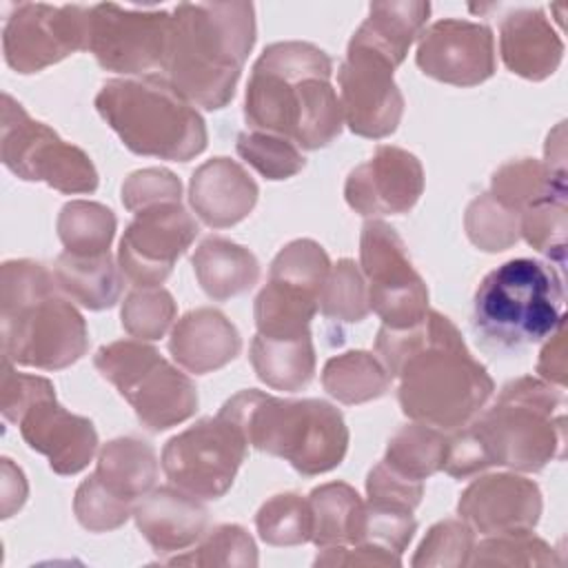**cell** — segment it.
<instances>
[{
	"mask_svg": "<svg viewBox=\"0 0 568 568\" xmlns=\"http://www.w3.org/2000/svg\"><path fill=\"white\" fill-rule=\"evenodd\" d=\"M544 164L557 173L566 175V133H564V122H559L546 140V160Z\"/></svg>",
	"mask_w": 568,
	"mask_h": 568,
	"instance_id": "11a10c76",
	"label": "cell"
},
{
	"mask_svg": "<svg viewBox=\"0 0 568 568\" xmlns=\"http://www.w3.org/2000/svg\"><path fill=\"white\" fill-rule=\"evenodd\" d=\"M235 149L237 155L266 180H288L306 164L300 146L275 133L251 129L242 131L237 135Z\"/></svg>",
	"mask_w": 568,
	"mask_h": 568,
	"instance_id": "ab89813d",
	"label": "cell"
},
{
	"mask_svg": "<svg viewBox=\"0 0 568 568\" xmlns=\"http://www.w3.org/2000/svg\"><path fill=\"white\" fill-rule=\"evenodd\" d=\"M2 357L40 371H62L89 348L80 311L58 291L0 308Z\"/></svg>",
	"mask_w": 568,
	"mask_h": 568,
	"instance_id": "30bf717a",
	"label": "cell"
},
{
	"mask_svg": "<svg viewBox=\"0 0 568 568\" xmlns=\"http://www.w3.org/2000/svg\"><path fill=\"white\" fill-rule=\"evenodd\" d=\"M320 311L337 322H362L368 315V288L353 260L342 257L331 266L320 293Z\"/></svg>",
	"mask_w": 568,
	"mask_h": 568,
	"instance_id": "f35d334b",
	"label": "cell"
},
{
	"mask_svg": "<svg viewBox=\"0 0 568 568\" xmlns=\"http://www.w3.org/2000/svg\"><path fill=\"white\" fill-rule=\"evenodd\" d=\"M246 450L242 430L217 413L197 419L164 444L162 470L171 486L202 501L220 499L233 486Z\"/></svg>",
	"mask_w": 568,
	"mask_h": 568,
	"instance_id": "8fae6325",
	"label": "cell"
},
{
	"mask_svg": "<svg viewBox=\"0 0 568 568\" xmlns=\"http://www.w3.org/2000/svg\"><path fill=\"white\" fill-rule=\"evenodd\" d=\"M115 226V213L109 206L91 200L67 202L60 209L55 222V231L64 251L75 255L109 253Z\"/></svg>",
	"mask_w": 568,
	"mask_h": 568,
	"instance_id": "836d02e7",
	"label": "cell"
},
{
	"mask_svg": "<svg viewBox=\"0 0 568 568\" xmlns=\"http://www.w3.org/2000/svg\"><path fill=\"white\" fill-rule=\"evenodd\" d=\"M313 564L315 566H399L402 555H395L373 544L328 546V548H320Z\"/></svg>",
	"mask_w": 568,
	"mask_h": 568,
	"instance_id": "816d5d0a",
	"label": "cell"
},
{
	"mask_svg": "<svg viewBox=\"0 0 568 568\" xmlns=\"http://www.w3.org/2000/svg\"><path fill=\"white\" fill-rule=\"evenodd\" d=\"M546 346L539 353L537 362V373L544 382L564 388L566 386V324L561 322L548 337Z\"/></svg>",
	"mask_w": 568,
	"mask_h": 568,
	"instance_id": "f5cc1de1",
	"label": "cell"
},
{
	"mask_svg": "<svg viewBox=\"0 0 568 568\" xmlns=\"http://www.w3.org/2000/svg\"><path fill=\"white\" fill-rule=\"evenodd\" d=\"M417 530V521L413 510L393 506V504H364V526H362V541L386 548L395 555H402L410 544Z\"/></svg>",
	"mask_w": 568,
	"mask_h": 568,
	"instance_id": "7dc6e473",
	"label": "cell"
},
{
	"mask_svg": "<svg viewBox=\"0 0 568 568\" xmlns=\"http://www.w3.org/2000/svg\"><path fill=\"white\" fill-rule=\"evenodd\" d=\"M27 499V479L20 468L11 464V459H2V517H11L13 510H20V506Z\"/></svg>",
	"mask_w": 568,
	"mask_h": 568,
	"instance_id": "db71d44e",
	"label": "cell"
},
{
	"mask_svg": "<svg viewBox=\"0 0 568 568\" xmlns=\"http://www.w3.org/2000/svg\"><path fill=\"white\" fill-rule=\"evenodd\" d=\"M464 229L479 251L499 253L519 240V213L499 204L490 193H481L468 204Z\"/></svg>",
	"mask_w": 568,
	"mask_h": 568,
	"instance_id": "60d3db41",
	"label": "cell"
},
{
	"mask_svg": "<svg viewBox=\"0 0 568 568\" xmlns=\"http://www.w3.org/2000/svg\"><path fill=\"white\" fill-rule=\"evenodd\" d=\"M422 193V162L406 149L390 144H379L371 160L348 173L344 184L346 204L364 217L408 213Z\"/></svg>",
	"mask_w": 568,
	"mask_h": 568,
	"instance_id": "ac0fdd59",
	"label": "cell"
},
{
	"mask_svg": "<svg viewBox=\"0 0 568 568\" xmlns=\"http://www.w3.org/2000/svg\"><path fill=\"white\" fill-rule=\"evenodd\" d=\"M171 566H257L253 537L237 524H220L204 532L193 550L166 559Z\"/></svg>",
	"mask_w": 568,
	"mask_h": 568,
	"instance_id": "8d00e7d4",
	"label": "cell"
},
{
	"mask_svg": "<svg viewBox=\"0 0 568 568\" xmlns=\"http://www.w3.org/2000/svg\"><path fill=\"white\" fill-rule=\"evenodd\" d=\"M248 359L257 379L273 390H302L315 375V348L311 335L282 339L255 333Z\"/></svg>",
	"mask_w": 568,
	"mask_h": 568,
	"instance_id": "f546056e",
	"label": "cell"
},
{
	"mask_svg": "<svg viewBox=\"0 0 568 568\" xmlns=\"http://www.w3.org/2000/svg\"><path fill=\"white\" fill-rule=\"evenodd\" d=\"M428 16L430 4L422 0L373 2L368 18L357 27L351 40L382 53L399 67L410 44L422 36Z\"/></svg>",
	"mask_w": 568,
	"mask_h": 568,
	"instance_id": "484cf974",
	"label": "cell"
},
{
	"mask_svg": "<svg viewBox=\"0 0 568 568\" xmlns=\"http://www.w3.org/2000/svg\"><path fill=\"white\" fill-rule=\"evenodd\" d=\"M87 4L22 2L13 7L2 29L4 62L27 75L38 73L89 44Z\"/></svg>",
	"mask_w": 568,
	"mask_h": 568,
	"instance_id": "5bb4252c",
	"label": "cell"
},
{
	"mask_svg": "<svg viewBox=\"0 0 568 568\" xmlns=\"http://www.w3.org/2000/svg\"><path fill=\"white\" fill-rule=\"evenodd\" d=\"M320 308V293L293 282L268 277L253 304L257 335L304 337L311 335V320Z\"/></svg>",
	"mask_w": 568,
	"mask_h": 568,
	"instance_id": "f1b7e54d",
	"label": "cell"
},
{
	"mask_svg": "<svg viewBox=\"0 0 568 568\" xmlns=\"http://www.w3.org/2000/svg\"><path fill=\"white\" fill-rule=\"evenodd\" d=\"M191 264L197 284L215 302L242 295L260 280L257 257L246 246L220 235L202 240L191 257Z\"/></svg>",
	"mask_w": 568,
	"mask_h": 568,
	"instance_id": "d4e9b609",
	"label": "cell"
},
{
	"mask_svg": "<svg viewBox=\"0 0 568 568\" xmlns=\"http://www.w3.org/2000/svg\"><path fill=\"white\" fill-rule=\"evenodd\" d=\"M564 322V284L539 260L517 257L493 268L473 297V328L495 348H521L546 339Z\"/></svg>",
	"mask_w": 568,
	"mask_h": 568,
	"instance_id": "52a82bcc",
	"label": "cell"
},
{
	"mask_svg": "<svg viewBox=\"0 0 568 568\" xmlns=\"http://www.w3.org/2000/svg\"><path fill=\"white\" fill-rule=\"evenodd\" d=\"M158 457L149 442L138 437H115L98 450L93 475L118 497L135 504L155 488Z\"/></svg>",
	"mask_w": 568,
	"mask_h": 568,
	"instance_id": "83f0119b",
	"label": "cell"
},
{
	"mask_svg": "<svg viewBox=\"0 0 568 568\" xmlns=\"http://www.w3.org/2000/svg\"><path fill=\"white\" fill-rule=\"evenodd\" d=\"M93 366L131 404L142 426L153 433L178 426L197 410L193 379L142 339H118L100 346Z\"/></svg>",
	"mask_w": 568,
	"mask_h": 568,
	"instance_id": "ba28073f",
	"label": "cell"
},
{
	"mask_svg": "<svg viewBox=\"0 0 568 568\" xmlns=\"http://www.w3.org/2000/svg\"><path fill=\"white\" fill-rule=\"evenodd\" d=\"M27 446L49 459L58 475H78L98 450V430L89 417L58 404L55 393L33 402L16 424Z\"/></svg>",
	"mask_w": 568,
	"mask_h": 568,
	"instance_id": "ffe728a7",
	"label": "cell"
},
{
	"mask_svg": "<svg viewBox=\"0 0 568 568\" xmlns=\"http://www.w3.org/2000/svg\"><path fill=\"white\" fill-rule=\"evenodd\" d=\"M331 73L333 60L311 42L268 44L246 82V124L251 131L282 135L306 151L328 146L344 126Z\"/></svg>",
	"mask_w": 568,
	"mask_h": 568,
	"instance_id": "3957f363",
	"label": "cell"
},
{
	"mask_svg": "<svg viewBox=\"0 0 568 568\" xmlns=\"http://www.w3.org/2000/svg\"><path fill=\"white\" fill-rule=\"evenodd\" d=\"M395 69L382 53L353 40L348 42L346 58L337 71V98L344 124L355 135L382 140L395 133L404 113V95L393 80Z\"/></svg>",
	"mask_w": 568,
	"mask_h": 568,
	"instance_id": "9a60e30c",
	"label": "cell"
},
{
	"mask_svg": "<svg viewBox=\"0 0 568 568\" xmlns=\"http://www.w3.org/2000/svg\"><path fill=\"white\" fill-rule=\"evenodd\" d=\"M499 204L515 213H524L528 206L550 200L566 197V175L552 173L544 162L532 158L510 160L501 164L490 178L488 191Z\"/></svg>",
	"mask_w": 568,
	"mask_h": 568,
	"instance_id": "1f68e13d",
	"label": "cell"
},
{
	"mask_svg": "<svg viewBox=\"0 0 568 568\" xmlns=\"http://www.w3.org/2000/svg\"><path fill=\"white\" fill-rule=\"evenodd\" d=\"M331 260L322 244L308 237H300L280 248V253L271 262L268 277L293 282L315 293H322Z\"/></svg>",
	"mask_w": 568,
	"mask_h": 568,
	"instance_id": "bcb514c9",
	"label": "cell"
},
{
	"mask_svg": "<svg viewBox=\"0 0 568 568\" xmlns=\"http://www.w3.org/2000/svg\"><path fill=\"white\" fill-rule=\"evenodd\" d=\"M499 53L508 71L541 82L564 58V40L541 9H515L499 24Z\"/></svg>",
	"mask_w": 568,
	"mask_h": 568,
	"instance_id": "cb8c5ba5",
	"label": "cell"
},
{
	"mask_svg": "<svg viewBox=\"0 0 568 568\" xmlns=\"http://www.w3.org/2000/svg\"><path fill=\"white\" fill-rule=\"evenodd\" d=\"M448 437L442 470L455 479L473 477L490 466L537 473L564 457V388L524 375L508 382L497 402Z\"/></svg>",
	"mask_w": 568,
	"mask_h": 568,
	"instance_id": "7a4b0ae2",
	"label": "cell"
},
{
	"mask_svg": "<svg viewBox=\"0 0 568 568\" xmlns=\"http://www.w3.org/2000/svg\"><path fill=\"white\" fill-rule=\"evenodd\" d=\"M164 202H182V182L169 169H140L122 182V204L131 213Z\"/></svg>",
	"mask_w": 568,
	"mask_h": 568,
	"instance_id": "c3c4849f",
	"label": "cell"
},
{
	"mask_svg": "<svg viewBox=\"0 0 568 568\" xmlns=\"http://www.w3.org/2000/svg\"><path fill=\"white\" fill-rule=\"evenodd\" d=\"M133 519L155 555H178L202 539L209 513L202 499L175 486H162L135 501Z\"/></svg>",
	"mask_w": 568,
	"mask_h": 568,
	"instance_id": "44dd1931",
	"label": "cell"
},
{
	"mask_svg": "<svg viewBox=\"0 0 568 568\" xmlns=\"http://www.w3.org/2000/svg\"><path fill=\"white\" fill-rule=\"evenodd\" d=\"M415 62L424 75L437 82L477 87L495 73L493 31L470 20H437L422 31Z\"/></svg>",
	"mask_w": 568,
	"mask_h": 568,
	"instance_id": "e0dca14e",
	"label": "cell"
},
{
	"mask_svg": "<svg viewBox=\"0 0 568 568\" xmlns=\"http://www.w3.org/2000/svg\"><path fill=\"white\" fill-rule=\"evenodd\" d=\"M390 373L382 359L368 351H348L331 357L322 368L324 390L342 404H366L386 395Z\"/></svg>",
	"mask_w": 568,
	"mask_h": 568,
	"instance_id": "d6a6232c",
	"label": "cell"
},
{
	"mask_svg": "<svg viewBox=\"0 0 568 568\" xmlns=\"http://www.w3.org/2000/svg\"><path fill=\"white\" fill-rule=\"evenodd\" d=\"M55 393L53 384L40 375L18 373L13 362L2 357V375H0V410L2 417L11 424H18L20 415L40 397Z\"/></svg>",
	"mask_w": 568,
	"mask_h": 568,
	"instance_id": "681fc988",
	"label": "cell"
},
{
	"mask_svg": "<svg viewBox=\"0 0 568 568\" xmlns=\"http://www.w3.org/2000/svg\"><path fill=\"white\" fill-rule=\"evenodd\" d=\"M475 548V537L473 528L459 517H448L437 521L422 544L417 546V552L413 557L415 568H426V566H466L470 564V555Z\"/></svg>",
	"mask_w": 568,
	"mask_h": 568,
	"instance_id": "ee69618b",
	"label": "cell"
},
{
	"mask_svg": "<svg viewBox=\"0 0 568 568\" xmlns=\"http://www.w3.org/2000/svg\"><path fill=\"white\" fill-rule=\"evenodd\" d=\"M359 266L368 280V306L388 328H406L428 311V286L413 268L404 240L382 222L368 220L359 235Z\"/></svg>",
	"mask_w": 568,
	"mask_h": 568,
	"instance_id": "4fadbf2b",
	"label": "cell"
},
{
	"mask_svg": "<svg viewBox=\"0 0 568 568\" xmlns=\"http://www.w3.org/2000/svg\"><path fill=\"white\" fill-rule=\"evenodd\" d=\"M131 501L113 495L93 473L75 488L73 513L89 532H109L133 517Z\"/></svg>",
	"mask_w": 568,
	"mask_h": 568,
	"instance_id": "f6af8a7d",
	"label": "cell"
},
{
	"mask_svg": "<svg viewBox=\"0 0 568 568\" xmlns=\"http://www.w3.org/2000/svg\"><path fill=\"white\" fill-rule=\"evenodd\" d=\"M308 506L313 515L311 541L317 548L355 546L362 541L364 501L357 490L344 481H328L311 490Z\"/></svg>",
	"mask_w": 568,
	"mask_h": 568,
	"instance_id": "4dcf8cb0",
	"label": "cell"
},
{
	"mask_svg": "<svg viewBox=\"0 0 568 568\" xmlns=\"http://www.w3.org/2000/svg\"><path fill=\"white\" fill-rule=\"evenodd\" d=\"M473 566H559L555 548L528 532L488 535L473 548Z\"/></svg>",
	"mask_w": 568,
	"mask_h": 568,
	"instance_id": "b9f144b4",
	"label": "cell"
},
{
	"mask_svg": "<svg viewBox=\"0 0 568 568\" xmlns=\"http://www.w3.org/2000/svg\"><path fill=\"white\" fill-rule=\"evenodd\" d=\"M173 16L166 9H131L115 2L91 4L89 44L98 64L124 75L164 71Z\"/></svg>",
	"mask_w": 568,
	"mask_h": 568,
	"instance_id": "7c38bea8",
	"label": "cell"
},
{
	"mask_svg": "<svg viewBox=\"0 0 568 568\" xmlns=\"http://www.w3.org/2000/svg\"><path fill=\"white\" fill-rule=\"evenodd\" d=\"M257 195L255 180L231 158L206 160L189 182L191 209L211 229H226L248 217Z\"/></svg>",
	"mask_w": 568,
	"mask_h": 568,
	"instance_id": "7402d4cb",
	"label": "cell"
},
{
	"mask_svg": "<svg viewBox=\"0 0 568 568\" xmlns=\"http://www.w3.org/2000/svg\"><path fill=\"white\" fill-rule=\"evenodd\" d=\"M171 16L166 80L195 106H226L255 44V7L242 0L180 2Z\"/></svg>",
	"mask_w": 568,
	"mask_h": 568,
	"instance_id": "277c9868",
	"label": "cell"
},
{
	"mask_svg": "<svg viewBox=\"0 0 568 568\" xmlns=\"http://www.w3.org/2000/svg\"><path fill=\"white\" fill-rule=\"evenodd\" d=\"M448 450V437L444 430L413 422L402 426L386 446V455L382 462H386L397 473L424 481L437 470H442L444 459Z\"/></svg>",
	"mask_w": 568,
	"mask_h": 568,
	"instance_id": "e575fe53",
	"label": "cell"
},
{
	"mask_svg": "<svg viewBox=\"0 0 568 568\" xmlns=\"http://www.w3.org/2000/svg\"><path fill=\"white\" fill-rule=\"evenodd\" d=\"M0 158L20 180L44 182L67 195L98 189L91 158L80 146L64 142L44 122L33 120L9 93H2Z\"/></svg>",
	"mask_w": 568,
	"mask_h": 568,
	"instance_id": "9c48e42d",
	"label": "cell"
},
{
	"mask_svg": "<svg viewBox=\"0 0 568 568\" xmlns=\"http://www.w3.org/2000/svg\"><path fill=\"white\" fill-rule=\"evenodd\" d=\"M120 237L118 266L133 286H160L197 235V222L182 202H164L133 213Z\"/></svg>",
	"mask_w": 568,
	"mask_h": 568,
	"instance_id": "2e32d148",
	"label": "cell"
},
{
	"mask_svg": "<svg viewBox=\"0 0 568 568\" xmlns=\"http://www.w3.org/2000/svg\"><path fill=\"white\" fill-rule=\"evenodd\" d=\"M459 517L481 535L528 532L541 517V490L515 473L475 479L457 501Z\"/></svg>",
	"mask_w": 568,
	"mask_h": 568,
	"instance_id": "d6986e66",
	"label": "cell"
},
{
	"mask_svg": "<svg viewBox=\"0 0 568 568\" xmlns=\"http://www.w3.org/2000/svg\"><path fill=\"white\" fill-rule=\"evenodd\" d=\"M255 528L268 546H300L311 541L313 515L308 499L297 493L273 495L260 506Z\"/></svg>",
	"mask_w": 568,
	"mask_h": 568,
	"instance_id": "d590c367",
	"label": "cell"
},
{
	"mask_svg": "<svg viewBox=\"0 0 568 568\" xmlns=\"http://www.w3.org/2000/svg\"><path fill=\"white\" fill-rule=\"evenodd\" d=\"M566 197H550L519 215V235L548 260L566 262Z\"/></svg>",
	"mask_w": 568,
	"mask_h": 568,
	"instance_id": "7bdbcfd3",
	"label": "cell"
},
{
	"mask_svg": "<svg viewBox=\"0 0 568 568\" xmlns=\"http://www.w3.org/2000/svg\"><path fill=\"white\" fill-rule=\"evenodd\" d=\"M169 351L186 373L206 375L224 368L240 355L242 337L222 311L202 306L175 322L169 337Z\"/></svg>",
	"mask_w": 568,
	"mask_h": 568,
	"instance_id": "603a6c76",
	"label": "cell"
},
{
	"mask_svg": "<svg viewBox=\"0 0 568 568\" xmlns=\"http://www.w3.org/2000/svg\"><path fill=\"white\" fill-rule=\"evenodd\" d=\"M175 300L162 286H135L122 302V328L142 342L164 337L175 320Z\"/></svg>",
	"mask_w": 568,
	"mask_h": 568,
	"instance_id": "74e56055",
	"label": "cell"
},
{
	"mask_svg": "<svg viewBox=\"0 0 568 568\" xmlns=\"http://www.w3.org/2000/svg\"><path fill=\"white\" fill-rule=\"evenodd\" d=\"M58 288L89 311L111 308L120 295L124 275L111 253L75 255L60 253L53 264Z\"/></svg>",
	"mask_w": 568,
	"mask_h": 568,
	"instance_id": "4316f807",
	"label": "cell"
},
{
	"mask_svg": "<svg viewBox=\"0 0 568 568\" xmlns=\"http://www.w3.org/2000/svg\"><path fill=\"white\" fill-rule=\"evenodd\" d=\"M366 495L368 501L377 504H393L408 510H415L424 497V481L410 479L386 462L375 464L366 477Z\"/></svg>",
	"mask_w": 568,
	"mask_h": 568,
	"instance_id": "f907efd6",
	"label": "cell"
},
{
	"mask_svg": "<svg viewBox=\"0 0 568 568\" xmlns=\"http://www.w3.org/2000/svg\"><path fill=\"white\" fill-rule=\"evenodd\" d=\"M217 413L242 430L248 446L282 457L306 477L337 468L348 450L344 415L324 399H284L246 388Z\"/></svg>",
	"mask_w": 568,
	"mask_h": 568,
	"instance_id": "5b68a950",
	"label": "cell"
},
{
	"mask_svg": "<svg viewBox=\"0 0 568 568\" xmlns=\"http://www.w3.org/2000/svg\"><path fill=\"white\" fill-rule=\"evenodd\" d=\"M375 355L397 377L402 413L439 430L473 422L495 390L488 371L470 355L457 326L437 311L406 326H382Z\"/></svg>",
	"mask_w": 568,
	"mask_h": 568,
	"instance_id": "6da1fadb",
	"label": "cell"
},
{
	"mask_svg": "<svg viewBox=\"0 0 568 568\" xmlns=\"http://www.w3.org/2000/svg\"><path fill=\"white\" fill-rule=\"evenodd\" d=\"M95 109L138 155L186 162L209 142L195 104L162 75L106 80L95 95Z\"/></svg>",
	"mask_w": 568,
	"mask_h": 568,
	"instance_id": "8992f818",
	"label": "cell"
}]
</instances>
